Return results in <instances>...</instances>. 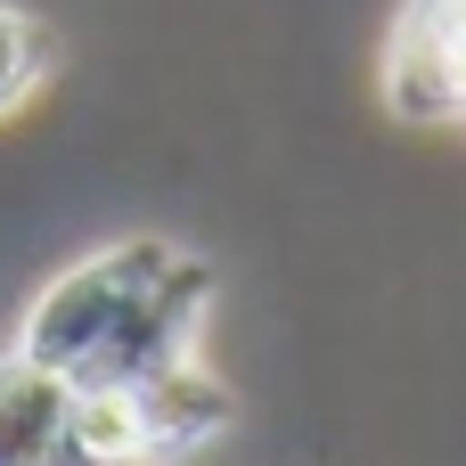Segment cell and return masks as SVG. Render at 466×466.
I'll list each match as a JSON object with an SVG mask.
<instances>
[{
	"label": "cell",
	"mask_w": 466,
	"mask_h": 466,
	"mask_svg": "<svg viewBox=\"0 0 466 466\" xmlns=\"http://www.w3.org/2000/svg\"><path fill=\"white\" fill-rule=\"evenodd\" d=\"M139 410H147L156 459H180V451H197V442H213V434L229 426V385H213V377L197 369V352H188V360L139 377Z\"/></svg>",
	"instance_id": "cell-5"
},
{
	"label": "cell",
	"mask_w": 466,
	"mask_h": 466,
	"mask_svg": "<svg viewBox=\"0 0 466 466\" xmlns=\"http://www.w3.org/2000/svg\"><path fill=\"white\" fill-rule=\"evenodd\" d=\"M66 377L8 352L0 360V466H66Z\"/></svg>",
	"instance_id": "cell-3"
},
{
	"label": "cell",
	"mask_w": 466,
	"mask_h": 466,
	"mask_svg": "<svg viewBox=\"0 0 466 466\" xmlns=\"http://www.w3.org/2000/svg\"><path fill=\"white\" fill-rule=\"evenodd\" d=\"M41 74H49V41H41V25H33L25 8L0 0V115H16V106L41 90Z\"/></svg>",
	"instance_id": "cell-6"
},
{
	"label": "cell",
	"mask_w": 466,
	"mask_h": 466,
	"mask_svg": "<svg viewBox=\"0 0 466 466\" xmlns=\"http://www.w3.org/2000/svg\"><path fill=\"white\" fill-rule=\"evenodd\" d=\"M385 90L410 123H459L466 115V0H418L401 41H393V66H385Z\"/></svg>",
	"instance_id": "cell-2"
},
{
	"label": "cell",
	"mask_w": 466,
	"mask_h": 466,
	"mask_svg": "<svg viewBox=\"0 0 466 466\" xmlns=\"http://www.w3.org/2000/svg\"><path fill=\"white\" fill-rule=\"evenodd\" d=\"M66 466H156L139 385H74L66 393Z\"/></svg>",
	"instance_id": "cell-4"
},
{
	"label": "cell",
	"mask_w": 466,
	"mask_h": 466,
	"mask_svg": "<svg viewBox=\"0 0 466 466\" xmlns=\"http://www.w3.org/2000/svg\"><path fill=\"white\" fill-rule=\"evenodd\" d=\"M205 295H213V279L180 246H156V238L106 246L41 287L16 352L57 369L66 385H139V377L188 360Z\"/></svg>",
	"instance_id": "cell-1"
}]
</instances>
